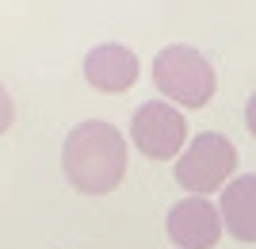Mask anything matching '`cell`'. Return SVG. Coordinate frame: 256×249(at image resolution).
Returning <instances> with one entry per match:
<instances>
[{"mask_svg":"<svg viewBox=\"0 0 256 249\" xmlns=\"http://www.w3.org/2000/svg\"><path fill=\"white\" fill-rule=\"evenodd\" d=\"M12 119H16V108H12V96H8V88L0 85V134L12 127Z\"/></svg>","mask_w":256,"mask_h":249,"instance_id":"8","label":"cell"},{"mask_svg":"<svg viewBox=\"0 0 256 249\" xmlns=\"http://www.w3.org/2000/svg\"><path fill=\"white\" fill-rule=\"evenodd\" d=\"M153 85L168 104L176 108H206L214 100V88H218V73H214L210 58L195 46H164L157 58H153Z\"/></svg>","mask_w":256,"mask_h":249,"instance_id":"2","label":"cell"},{"mask_svg":"<svg viewBox=\"0 0 256 249\" xmlns=\"http://www.w3.org/2000/svg\"><path fill=\"white\" fill-rule=\"evenodd\" d=\"M245 127H248V134L256 138V92L248 96V104H245Z\"/></svg>","mask_w":256,"mask_h":249,"instance_id":"9","label":"cell"},{"mask_svg":"<svg viewBox=\"0 0 256 249\" xmlns=\"http://www.w3.org/2000/svg\"><path fill=\"white\" fill-rule=\"evenodd\" d=\"M164 230L176 249H214L226 226L218 203H210L206 195H184L180 203L168 207Z\"/></svg>","mask_w":256,"mask_h":249,"instance_id":"5","label":"cell"},{"mask_svg":"<svg viewBox=\"0 0 256 249\" xmlns=\"http://www.w3.org/2000/svg\"><path fill=\"white\" fill-rule=\"evenodd\" d=\"M130 142L150 161L180 157L184 146H188V119L168 100H146L130 119Z\"/></svg>","mask_w":256,"mask_h":249,"instance_id":"4","label":"cell"},{"mask_svg":"<svg viewBox=\"0 0 256 249\" xmlns=\"http://www.w3.org/2000/svg\"><path fill=\"white\" fill-rule=\"evenodd\" d=\"M218 211H222V226L230 230V238L256 245V173L234 176L222 188Z\"/></svg>","mask_w":256,"mask_h":249,"instance_id":"7","label":"cell"},{"mask_svg":"<svg viewBox=\"0 0 256 249\" xmlns=\"http://www.w3.org/2000/svg\"><path fill=\"white\" fill-rule=\"evenodd\" d=\"M138 73H142L138 54L122 43H100L84 54V81L96 92H107V96L130 92L138 85Z\"/></svg>","mask_w":256,"mask_h":249,"instance_id":"6","label":"cell"},{"mask_svg":"<svg viewBox=\"0 0 256 249\" xmlns=\"http://www.w3.org/2000/svg\"><path fill=\"white\" fill-rule=\"evenodd\" d=\"M234 173H237V150H234V142L226 134H218V130H203L176 157V184L188 195L222 192L234 180Z\"/></svg>","mask_w":256,"mask_h":249,"instance_id":"3","label":"cell"},{"mask_svg":"<svg viewBox=\"0 0 256 249\" xmlns=\"http://www.w3.org/2000/svg\"><path fill=\"white\" fill-rule=\"evenodd\" d=\"M62 173L80 195H107L126 176V138L104 119H88L65 134Z\"/></svg>","mask_w":256,"mask_h":249,"instance_id":"1","label":"cell"}]
</instances>
